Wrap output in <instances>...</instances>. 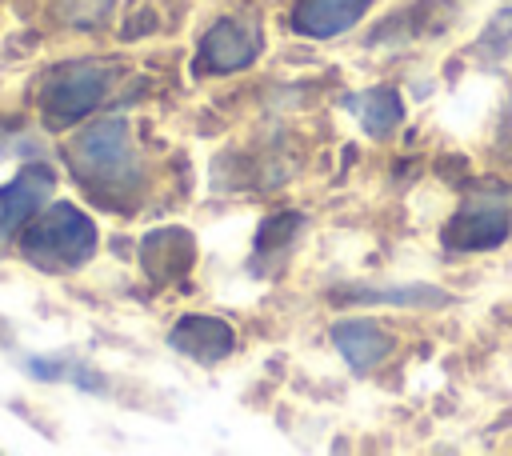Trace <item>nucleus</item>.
I'll return each mask as SVG.
<instances>
[{
	"mask_svg": "<svg viewBox=\"0 0 512 456\" xmlns=\"http://www.w3.org/2000/svg\"><path fill=\"white\" fill-rule=\"evenodd\" d=\"M168 340H172L176 352H184V356H192L200 364H216L236 348V332L216 316H184L168 332Z\"/></svg>",
	"mask_w": 512,
	"mask_h": 456,
	"instance_id": "6e6552de",
	"label": "nucleus"
},
{
	"mask_svg": "<svg viewBox=\"0 0 512 456\" xmlns=\"http://www.w3.org/2000/svg\"><path fill=\"white\" fill-rule=\"evenodd\" d=\"M108 76H112L108 64H96V60H72V64L52 68L48 80H44V88H40L44 124L48 128H68L80 116H88L104 100Z\"/></svg>",
	"mask_w": 512,
	"mask_h": 456,
	"instance_id": "7ed1b4c3",
	"label": "nucleus"
},
{
	"mask_svg": "<svg viewBox=\"0 0 512 456\" xmlns=\"http://www.w3.org/2000/svg\"><path fill=\"white\" fill-rule=\"evenodd\" d=\"M332 340H336L340 356L352 364V372H368V368H376L392 352V336L376 320H360V316L340 320L332 328Z\"/></svg>",
	"mask_w": 512,
	"mask_h": 456,
	"instance_id": "1a4fd4ad",
	"label": "nucleus"
},
{
	"mask_svg": "<svg viewBox=\"0 0 512 456\" xmlns=\"http://www.w3.org/2000/svg\"><path fill=\"white\" fill-rule=\"evenodd\" d=\"M372 0H296L292 8V28L300 36H336L344 28H352Z\"/></svg>",
	"mask_w": 512,
	"mask_h": 456,
	"instance_id": "9d476101",
	"label": "nucleus"
},
{
	"mask_svg": "<svg viewBox=\"0 0 512 456\" xmlns=\"http://www.w3.org/2000/svg\"><path fill=\"white\" fill-rule=\"evenodd\" d=\"M352 300H388V304H444V292L416 284V288H352Z\"/></svg>",
	"mask_w": 512,
	"mask_h": 456,
	"instance_id": "ddd939ff",
	"label": "nucleus"
},
{
	"mask_svg": "<svg viewBox=\"0 0 512 456\" xmlns=\"http://www.w3.org/2000/svg\"><path fill=\"white\" fill-rule=\"evenodd\" d=\"M508 228H512L508 208H504L500 200L480 196V200H468V204L444 224V244H448V248H460V252L496 248V244H504Z\"/></svg>",
	"mask_w": 512,
	"mask_h": 456,
	"instance_id": "39448f33",
	"label": "nucleus"
},
{
	"mask_svg": "<svg viewBox=\"0 0 512 456\" xmlns=\"http://www.w3.org/2000/svg\"><path fill=\"white\" fill-rule=\"evenodd\" d=\"M112 8V0H68V12L76 16V24H96L104 20Z\"/></svg>",
	"mask_w": 512,
	"mask_h": 456,
	"instance_id": "2eb2a0df",
	"label": "nucleus"
},
{
	"mask_svg": "<svg viewBox=\"0 0 512 456\" xmlns=\"http://www.w3.org/2000/svg\"><path fill=\"white\" fill-rule=\"evenodd\" d=\"M344 108L356 112V120L364 124V132H368L372 140H384V136L400 124V116H404L400 96H396L392 88H368V92L344 96Z\"/></svg>",
	"mask_w": 512,
	"mask_h": 456,
	"instance_id": "9b49d317",
	"label": "nucleus"
},
{
	"mask_svg": "<svg viewBox=\"0 0 512 456\" xmlns=\"http://www.w3.org/2000/svg\"><path fill=\"white\" fill-rule=\"evenodd\" d=\"M24 256L44 268V272H68V268H80L92 252H96V224L72 208V204H56L48 208L20 240Z\"/></svg>",
	"mask_w": 512,
	"mask_h": 456,
	"instance_id": "f03ea898",
	"label": "nucleus"
},
{
	"mask_svg": "<svg viewBox=\"0 0 512 456\" xmlns=\"http://www.w3.org/2000/svg\"><path fill=\"white\" fill-rule=\"evenodd\" d=\"M52 196V168L44 164H28L12 184L0 188V240H8L20 224L32 220V212H40V204Z\"/></svg>",
	"mask_w": 512,
	"mask_h": 456,
	"instance_id": "0eeeda50",
	"label": "nucleus"
},
{
	"mask_svg": "<svg viewBox=\"0 0 512 456\" xmlns=\"http://www.w3.org/2000/svg\"><path fill=\"white\" fill-rule=\"evenodd\" d=\"M476 52H488V56H504V52H512V0H508V8L484 28V36L476 40Z\"/></svg>",
	"mask_w": 512,
	"mask_h": 456,
	"instance_id": "4468645a",
	"label": "nucleus"
},
{
	"mask_svg": "<svg viewBox=\"0 0 512 456\" xmlns=\"http://www.w3.org/2000/svg\"><path fill=\"white\" fill-rule=\"evenodd\" d=\"M68 164L76 184L108 212H132L140 204L144 192V168H140V152L132 144L128 120L108 116L92 128H84L72 148H68Z\"/></svg>",
	"mask_w": 512,
	"mask_h": 456,
	"instance_id": "f257e3e1",
	"label": "nucleus"
},
{
	"mask_svg": "<svg viewBox=\"0 0 512 456\" xmlns=\"http://www.w3.org/2000/svg\"><path fill=\"white\" fill-rule=\"evenodd\" d=\"M140 264L156 284L180 280L196 264V240L184 228H156L140 240Z\"/></svg>",
	"mask_w": 512,
	"mask_h": 456,
	"instance_id": "423d86ee",
	"label": "nucleus"
},
{
	"mask_svg": "<svg viewBox=\"0 0 512 456\" xmlns=\"http://www.w3.org/2000/svg\"><path fill=\"white\" fill-rule=\"evenodd\" d=\"M260 24L256 20H216L204 40H200V52H196V72H236V68H248L256 56H260Z\"/></svg>",
	"mask_w": 512,
	"mask_h": 456,
	"instance_id": "20e7f679",
	"label": "nucleus"
},
{
	"mask_svg": "<svg viewBox=\"0 0 512 456\" xmlns=\"http://www.w3.org/2000/svg\"><path fill=\"white\" fill-rule=\"evenodd\" d=\"M300 228V212H280V216H268L256 232V252H252V264H264L272 252H288V240L292 232Z\"/></svg>",
	"mask_w": 512,
	"mask_h": 456,
	"instance_id": "f8f14e48",
	"label": "nucleus"
}]
</instances>
